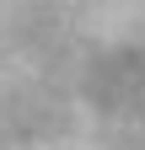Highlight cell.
Segmentation results:
<instances>
[{
  "label": "cell",
  "mask_w": 145,
  "mask_h": 150,
  "mask_svg": "<svg viewBox=\"0 0 145 150\" xmlns=\"http://www.w3.org/2000/svg\"><path fill=\"white\" fill-rule=\"evenodd\" d=\"M0 150H145V22L0 0Z\"/></svg>",
  "instance_id": "cell-1"
}]
</instances>
